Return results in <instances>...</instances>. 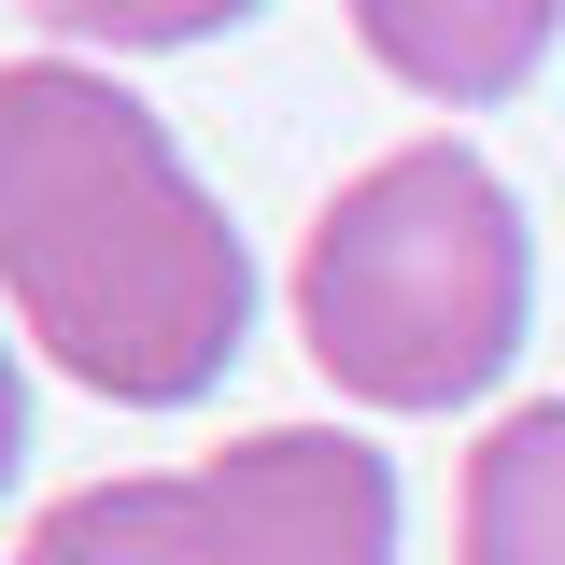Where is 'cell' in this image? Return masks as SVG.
I'll return each mask as SVG.
<instances>
[{
  "instance_id": "obj_4",
  "label": "cell",
  "mask_w": 565,
  "mask_h": 565,
  "mask_svg": "<svg viewBox=\"0 0 565 565\" xmlns=\"http://www.w3.org/2000/svg\"><path fill=\"white\" fill-rule=\"evenodd\" d=\"M552 29H565V0H353V43L411 99H438V114L509 99L523 71L552 57Z\"/></svg>"
},
{
  "instance_id": "obj_6",
  "label": "cell",
  "mask_w": 565,
  "mask_h": 565,
  "mask_svg": "<svg viewBox=\"0 0 565 565\" xmlns=\"http://www.w3.org/2000/svg\"><path fill=\"white\" fill-rule=\"evenodd\" d=\"M29 14L71 29V43H114V57H170V43H212V29L269 14V0H29Z\"/></svg>"
},
{
  "instance_id": "obj_7",
  "label": "cell",
  "mask_w": 565,
  "mask_h": 565,
  "mask_svg": "<svg viewBox=\"0 0 565 565\" xmlns=\"http://www.w3.org/2000/svg\"><path fill=\"white\" fill-rule=\"evenodd\" d=\"M29 467V382H14V353H0V481Z\"/></svg>"
},
{
  "instance_id": "obj_1",
  "label": "cell",
  "mask_w": 565,
  "mask_h": 565,
  "mask_svg": "<svg viewBox=\"0 0 565 565\" xmlns=\"http://www.w3.org/2000/svg\"><path fill=\"white\" fill-rule=\"evenodd\" d=\"M0 297L114 411H184L255 340V255L184 141L85 57L0 71Z\"/></svg>"
},
{
  "instance_id": "obj_3",
  "label": "cell",
  "mask_w": 565,
  "mask_h": 565,
  "mask_svg": "<svg viewBox=\"0 0 565 565\" xmlns=\"http://www.w3.org/2000/svg\"><path fill=\"white\" fill-rule=\"evenodd\" d=\"M14 565H396V467L340 424H269L212 467L57 494Z\"/></svg>"
},
{
  "instance_id": "obj_2",
  "label": "cell",
  "mask_w": 565,
  "mask_h": 565,
  "mask_svg": "<svg viewBox=\"0 0 565 565\" xmlns=\"http://www.w3.org/2000/svg\"><path fill=\"white\" fill-rule=\"evenodd\" d=\"M523 311H537V241L494 156L467 141H396L311 212L297 340L367 411H467L523 353Z\"/></svg>"
},
{
  "instance_id": "obj_5",
  "label": "cell",
  "mask_w": 565,
  "mask_h": 565,
  "mask_svg": "<svg viewBox=\"0 0 565 565\" xmlns=\"http://www.w3.org/2000/svg\"><path fill=\"white\" fill-rule=\"evenodd\" d=\"M467 565H565V396L467 452Z\"/></svg>"
}]
</instances>
